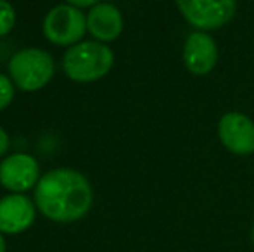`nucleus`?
<instances>
[{"instance_id": "f257e3e1", "label": "nucleus", "mask_w": 254, "mask_h": 252, "mask_svg": "<svg viewBox=\"0 0 254 252\" xmlns=\"http://www.w3.org/2000/svg\"><path fill=\"white\" fill-rule=\"evenodd\" d=\"M33 190L38 212L54 223L80 221L94 204V190L88 178L71 168H56L45 173Z\"/></svg>"}, {"instance_id": "f03ea898", "label": "nucleus", "mask_w": 254, "mask_h": 252, "mask_svg": "<svg viewBox=\"0 0 254 252\" xmlns=\"http://www.w3.org/2000/svg\"><path fill=\"white\" fill-rule=\"evenodd\" d=\"M114 54L107 44L87 40L73 45L63 57V69L71 81L94 83L113 69Z\"/></svg>"}, {"instance_id": "7ed1b4c3", "label": "nucleus", "mask_w": 254, "mask_h": 252, "mask_svg": "<svg viewBox=\"0 0 254 252\" xmlns=\"http://www.w3.org/2000/svg\"><path fill=\"white\" fill-rule=\"evenodd\" d=\"M9 76L12 83L23 92L42 90L56 73L52 55L44 49L28 47L16 52L9 61Z\"/></svg>"}, {"instance_id": "20e7f679", "label": "nucleus", "mask_w": 254, "mask_h": 252, "mask_svg": "<svg viewBox=\"0 0 254 252\" xmlns=\"http://www.w3.org/2000/svg\"><path fill=\"white\" fill-rule=\"evenodd\" d=\"M44 37L57 47H73L87 33V16L69 3L52 7L44 17Z\"/></svg>"}, {"instance_id": "39448f33", "label": "nucleus", "mask_w": 254, "mask_h": 252, "mask_svg": "<svg viewBox=\"0 0 254 252\" xmlns=\"http://www.w3.org/2000/svg\"><path fill=\"white\" fill-rule=\"evenodd\" d=\"M184 19L197 31L220 30L234 19L237 0H175Z\"/></svg>"}, {"instance_id": "423d86ee", "label": "nucleus", "mask_w": 254, "mask_h": 252, "mask_svg": "<svg viewBox=\"0 0 254 252\" xmlns=\"http://www.w3.org/2000/svg\"><path fill=\"white\" fill-rule=\"evenodd\" d=\"M40 166L31 154L14 152L0 161V185L10 194H24L40 182Z\"/></svg>"}, {"instance_id": "0eeeda50", "label": "nucleus", "mask_w": 254, "mask_h": 252, "mask_svg": "<svg viewBox=\"0 0 254 252\" xmlns=\"http://www.w3.org/2000/svg\"><path fill=\"white\" fill-rule=\"evenodd\" d=\"M218 138L235 155L254 154V121L237 111L225 112L218 123Z\"/></svg>"}, {"instance_id": "6e6552de", "label": "nucleus", "mask_w": 254, "mask_h": 252, "mask_svg": "<svg viewBox=\"0 0 254 252\" xmlns=\"http://www.w3.org/2000/svg\"><path fill=\"white\" fill-rule=\"evenodd\" d=\"M35 201L24 194H9L0 199V233L19 235L26 232L37 218Z\"/></svg>"}, {"instance_id": "1a4fd4ad", "label": "nucleus", "mask_w": 254, "mask_h": 252, "mask_svg": "<svg viewBox=\"0 0 254 252\" xmlns=\"http://www.w3.org/2000/svg\"><path fill=\"white\" fill-rule=\"evenodd\" d=\"M218 62V45L207 31H192L184 44V64L195 76H206Z\"/></svg>"}, {"instance_id": "9d476101", "label": "nucleus", "mask_w": 254, "mask_h": 252, "mask_svg": "<svg viewBox=\"0 0 254 252\" xmlns=\"http://www.w3.org/2000/svg\"><path fill=\"white\" fill-rule=\"evenodd\" d=\"M123 14L116 5L107 2H101L90 7L87 14V30L94 37V40L109 44L120 38L123 33Z\"/></svg>"}, {"instance_id": "9b49d317", "label": "nucleus", "mask_w": 254, "mask_h": 252, "mask_svg": "<svg viewBox=\"0 0 254 252\" xmlns=\"http://www.w3.org/2000/svg\"><path fill=\"white\" fill-rule=\"evenodd\" d=\"M16 24V10L7 0H0V37H5Z\"/></svg>"}, {"instance_id": "f8f14e48", "label": "nucleus", "mask_w": 254, "mask_h": 252, "mask_svg": "<svg viewBox=\"0 0 254 252\" xmlns=\"http://www.w3.org/2000/svg\"><path fill=\"white\" fill-rule=\"evenodd\" d=\"M14 88H16V85L12 83L10 76L0 73V111L7 109L10 102L14 101Z\"/></svg>"}, {"instance_id": "ddd939ff", "label": "nucleus", "mask_w": 254, "mask_h": 252, "mask_svg": "<svg viewBox=\"0 0 254 252\" xmlns=\"http://www.w3.org/2000/svg\"><path fill=\"white\" fill-rule=\"evenodd\" d=\"M9 147H10V138H9V133L0 126V157L9 152Z\"/></svg>"}, {"instance_id": "4468645a", "label": "nucleus", "mask_w": 254, "mask_h": 252, "mask_svg": "<svg viewBox=\"0 0 254 252\" xmlns=\"http://www.w3.org/2000/svg\"><path fill=\"white\" fill-rule=\"evenodd\" d=\"M66 3L78 7V9H87V7L90 9V7L97 5V3H101V0H66Z\"/></svg>"}, {"instance_id": "2eb2a0df", "label": "nucleus", "mask_w": 254, "mask_h": 252, "mask_svg": "<svg viewBox=\"0 0 254 252\" xmlns=\"http://www.w3.org/2000/svg\"><path fill=\"white\" fill-rule=\"evenodd\" d=\"M5 251H7L5 239H3V233H0V252H5Z\"/></svg>"}, {"instance_id": "dca6fc26", "label": "nucleus", "mask_w": 254, "mask_h": 252, "mask_svg": "<svg viewBox=\"0 0 254 252\" xmlns=\"http://www.w3.org/2000/svg\"><path fill=\"white\" fill-rule=\"evenodd\" d=\"M251 240H253V244H254V225H253V230H251Z\"/></svg>"}]
</instances>
